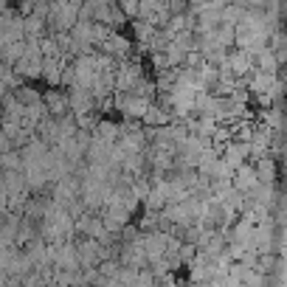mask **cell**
<instances>
[{
    "instance_id": "1",
    "label": "cell",
    "mask_w": 287,
    "mask_h": 287,
    "mask_svg": "<svg viewBox=\"0 0 287 287\" xmlns=\"http://www.w3.org/2000/svg\"><path fill=\"white\" fill-rule=\"evenodd\" d=\"M121 104H124V113L127 116H135V119H147L149 113V101L144 96H121Z\"/></svg>"
},
{
    "instance_id": "2",
    "label": "cell",
    "mask_w": 287,
    "mask_h": 287,
    "mask_svg": "<svg viewBox=\"0 0 287 287\" xmlns=\"http://www.w3.org/2000/svg\"><path fill=\"white\" fill-rule=\"evenodd\" d=\"M256 183H259L256 169H248V166H239V169H237V178H234V186H237L239 191H251V189H256Z\"/></svg>"
},
{
    "instance_id": "3",
    "label": "cell",
    "mask_w": 287,
    "mask_h": 287,
    "mask_svg": "<svg viewBox=\"0 0 287 287\" xmlns=\"http://www.w3.org/2000/svg\"><path fill=\"white\" fill-rule=\"evenodd\" d=\"M256 175H259V183H270L273 180V163L270 160H262L256 169Z\"/></svg>"
},
{
    "instance_id": "4",
    "label": "cell",
    "mask_w": 287,
    "mask_h": 287,
    "mask_svg": "<svg viewBox=\"0 0 287 287\" xmlns=\"http://www.w3.org/2000/svg\"><path fill=\"white\" fill-rule=\"evenodd\" d=\"M259 68L267 70V73H273V68H276V57H273L270 51H262V54H259Z\"/></svg>"
},
{
    "instance_id": "5",
    "label": "cell",
    "mask_w": 287,
    "mask_h": 287,
    "mask_svg": "<svg viewBox=\"0 0 287 287\" xmlns=\"http://www.w3.org/2000/svg\"><path fill=\"white\" fill-rule=\"evenodd\" d=\"M270 88H273V76H270L267 70H262V73L256 76V82H254V90L262 93V90H270Z\"/></svg>"
},
{
    "instance_id": "6",
    "label": "cell",
    "mask_w": 287,
    "mask_h": 287,
    "mask_svg": "<svg viewBox=\"0 0 287 287\" xmlns=\"http://www.w3.org/2000/svg\"><path fill=\"white\" fill-rule=\"evenodd\" d=\"M48 104H51V110H54V113H62V110L68 107V99H62V96H57V93H51V96H48Z\"/></svg>"
},
{
    "instance_id": "7",
    "label": "cell",
    "mask_w": 287,
    "mask_h": 287,
    "mask_svg": "<svg viewBox=\"0 0 287 287\" xmlns=\"http://www.w3.org/2000/svg\"><path fill=\"white\" fill-rule=\"evenodd\" d=\"M40 29H42L40 17H26V20H23V31H29V34H37Z\"/></svg>"
},
{
    "instance_id": "8",
    "label": "cell",
    "mask_w": 287,
    "mask_h": 287,
    "mask_svg": "<svg viewBox=\"0 0 287 287\" xmlns=\"http://www.w3.org/2000/svg\"><path fill=\"white\" fill-rule=\"evenodd\" d=\"M147 121H149V124H158V121H163V113H160V110H155V107H149Z\"/></svg>"
}]
</instances>
